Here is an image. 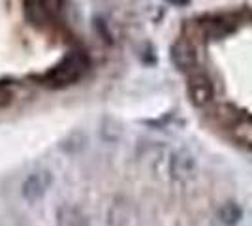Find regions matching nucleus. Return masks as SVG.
<instances>
[{"mask_svg": "<svg viewBox=\"0 0 252 226\" xmlns=\"http://www.w3.org/2000/svg\"><path fill=\"white\" fill-rule=\"evenodd\" d=\"M190 102L196 108H205L209 106L215 98V85L211 81V77L203 72H194L189 77V85H187Z\"/></svg>", "mask_w": 252, "mask_h": 226, "instance_id": "nucleus-3", "label": "nucleus"}, {"mask_svg": "<svg viewBox=\"0 0 252 226\" xmlns=\"http://www.w3.org/2000/svg\"><path fill=\"white\" fill-rule=\"evenodd\" d=\"M61 221H68V226H85L83 219L77 215V211L74 209L66 211V217H61Z\"/></svg>", "mask_w": 252, "mask_h": 226, "instance_id": "nucleus-9", "label": "nucleus"}, {"mask_svg": "<svg viewBox=\"0 0 252 226\" xmlns=\"http://www.w3.org/2000/svg\"><path fill=\"white\" fill-rule=\"evenodd\" d=\"M233 140L241 145H252V117L251 115H239L230 125Z\"/></svg>", "mask_w": 252, "mask_h": 226, "instance_id": "nucleus-6", "label": "nucleus"}, {"mask_svg": "<svg viewBox=\"0 0 252 226\" xmlns=\"http://www.w3.org/2000/svg\"><path fill=\"white\" fill-rule=\"evenodd\" d=\"M49 181H51V179H49V175L45 172L32 173L31 177L25 181V185H23V194H25L29 200H36V198H40V196L45 193Z\"/></svg>", "mask_w": 252, "mask_h": 226, "instance_id": "nucleus-5", "label": "nucleus"}, {"mask_svg": "<svg viewBox=\"0 0 252 226\" xmlns=\"http://www.w3.org/2000/svg\"><path fill=\"white\" fill-rule=\"evenodd\" d=\"M63 10V0H25V15L34 27L51 25Z\"/></svg>", "mask_w": 252, "mask_h": 226, "instance_id": "nucleus-2", "label": "nucleus"}, {"mask_svg": "<svg viewBox=\"0 0 252 226\" xmlns=\"http://www.w3.org/2000/svg\"><path fill=\"white\" fill-rule=\"evenodd\" d=\"M219 215H220V221L224 225H235L241 217V209L235 204H224L222 209L219 211Z\"/></svg>", "mask_w": 252, "mask_h": 226, "instance_id": "nucleus-7", "label": "nucleus"}, {"mask_svg": "<svg viewBox=\"0 0 252 226\" xmlns=\"http://www.w3.org/2000/svg\"><path fill=\"white\" fill-rule=\"evenodd\" d=\"M89 70V57L85 51H72L64 57L59 65H55L51 70H47L40 77L42 85L49 89H64L79 81Z\"/></svg>", "mask_w": 252, "mask_h": 226, "instance_id": "nucleus-1", "label": "nucleus"}, {"mask_svg": "<svg viewBox=\"0 0 252 226\" xmlns=\"http://www.w3.org/2000/svg\"><path fill=\"white\" fill-rule=\"evenodd\" d=\"M13 87L11 83H4V81H0V109L6 108V106H10L11 102H13Z\"/></svg>", "mask_w": 252, "mask_h": 226, "instance_id": "nucleus-8", "label": "nucleus"}, {"mask_svg": "<svg viewBox=\"0 0 252 226\" xmlns=\"http://www.w3.org/2000/svg\"><path fill=\"white\" fill-rule=\"evenodd\" d=\"M171 61L179 70H192L196 66V49L194 45L185 40L177 42L171 47Z\"/></svg>", "mask_w": 252, "mask_h": 226, "instance_id": "nucleus-4", "label": "nucleus"}]
</instances>
